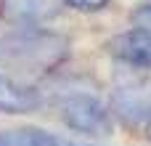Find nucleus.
<instances>
[{"mask_svg":"<svg viewBox=\"0 0 151 146\" xmlns=\"http://www.w3.org/2000/svg\"><path fill=\"white\" fill-rule=\"evenodd\" d=\"M69 37L53 29L21 27L0 37V66L16 74H48L69 59Z\"/></svg>","mask_w":151,"mask_h":146,"instance_id":"1","label":"nucleus"},{"mask_svg":"<svg viewBox=\"0 0 151 146\" xmlns=\"http://www.w3.org/2000/svg\"><path fill=\"white\" fill-rule=\"evenodd\" d=\"M61 122L82 136L106 138L114 133V114L111 109L90 93H72L61 101Z\"/></svg>","mask_w":151,"mask_h":146,"instance_id":"2","label":"nucleus"},{"mask_svg":"<svg viewBox=\"0 0 151 146\" xmlns=\"http://www.w3.org/2000/svg\"><path fill=\"white\" fill-rule=\"evenodd\" d=\"M111 114L125 125H141L151 120V80L119 82L111 93Z\"/></svg>","mask_w":151,"mask_h":146,"instance_id":"3","label":"nucleus"},{"mask_svg":"<svg viewBox=\"0 0 151 146\" xmlns=\"http://www.w3.org/2000/svg\"><path fill=\"white\" fill-rule=\"evenodd\" d=\"M106 53L133 69H151V29L135 27L114 35L106 43Z\"/></svg>","mask_w":151,"mask_h":146,"instance_id":"4","label":"nucleus"},{"mask_svg":"<svg viewBox=\"0 0 151 146\" xmlns=\"http://www.w3.org/2000/svg\"><path fill=\"white\" fill-rule=\"evenodd\" d=\"M42 106V96L37 88L19 82L8 74H0V112L3 114H29Z\"/></svg>","mask_w":151,"mask_h":146,"instance_id":"5","label":"nucleus"},{"mask_svg":"<svg viewBox=\"0 0 151 146\" xmlns=\"http://www.w3.org/2000/svg\"><path fill=\"white\" fill-rule=\"evenodd\" d=\"M56 8L50 0H0V16L11 24L37 27L42 19L53 16Z\"/></svg>","mask_w":151,"mask_h":146,"instance_id":"6","label":"nucleus"},{"mask_svg":"<svg viewBox=\"0 0 151 146\" xmlns=\"http://www.w3.org/2000/svg\"><path fill=\"white\" fill-rule=\"evenodd\" d=\"M0 146H85V144H74L69 138L53 136L40 128H13V130H0Z\"/></svg>","mask_w":151,"mask_h":146,"instance_id":"7","label":"nucleus"},{"mask_svg":"<svg viewBox=\"0 0 151 146\" xmlns=\"http://www.w3.org/2000/svg\"><path fill=\"white\" fill-rule=\"evenodd\" d=\"M69 8H74V11H82V13H98V11H104L111 0H64Z\"/></svg>","mask_w":151,"mask_h":146,"instance_id":"8","label":"nucleus"},{"mask_svg":"<svg viewBox=\"0 0 151 146\" xmlns=\"http://www.w3.org/2000/svg\"><path fill=\"white\" fill-rule=\"evenodd\" d=\"M133 21H135L138 27L151 29V3H146V5H141V8L133 11Z\"/></svg>","mask_w":151,"mask_h":146,"instance_id":"9","label":"nucleus"},{"mask_svg":"<svg viewBox=\"0 0 151 146\" xmlns=\"http://www.w3.org/2000/svg\"><path fill=\"white\" fill-rule=\"evenodd\" d=\"M146 136H149V138H151V120H149V122H146Z\"/></svg>","mask_w":151,"mask_h":146,"instance_id":"10","label":"nucleus"}]
</instances>
